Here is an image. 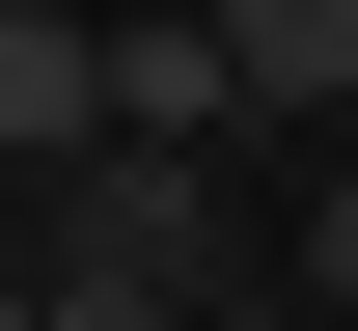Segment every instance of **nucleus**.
I'll return each instance as SVG.
<instances>
[{"mask_svg": "<svg viewBox=\"0 0 358 331\" xmlns=\"http://www.w3.org/2000/svg\"><path fill=\"white\" fill-rule=\"evenodd\" d=\"M110 139H248V55H221V0H138V28H110Z\"/></svg>", "mask_w": 358, "mask_h": 331, "instance_id": "obj_3", "label": "nucleus"}, {"mask_svg": "<svg viewBox=\"0 0 358 331\" xmlns=\"http://www.w3.org/2000/svg\"><path fill=\"white\" fill-rule=\"evenodd\" d=\"M83 276H110V304H221V193H193V139H110V166H83Z\"/></svg>", "mask_w": 358, "mask_h": 331, "instance_id": "obj_1", "label": "nucleus"}, {"mask_svg": "<svg viewBox=\"0 0 358 331\" xmlns=\"http://www.w3.org/2000/svg\"><path fill=\"white\" fill-rule=\"evenodd\" d=\"M303 276H331V304H358V166H331V193H303Z\"/></svg>", "mask_w": 358, "mask_h": 331, "instance_id": "obj_5", "label": "nucleus"}, {"mask_svg": "<svg viewBox=\"0 0 358 331\" xmlns=\"http://www.w3.org/2000/svg\"><path fill=\"white\" fill-rule=\"evenodd\" d=\"M221 55H248V111H358V0H221Z\"/></svg>", "mask_w": 358, "mask_h": 331, "instance_id": "obj_4", "label": "nucleus"}, {"mask_svg": "<svg viewBox=\"0 0 358 331\" xmlns=\"http://www.w3.org/2000/svg\"><path fill=\"white\" fill-rule=\"evenodd\" d=\"M0 166H110V28L83 0H0Z\"/></svg>", "mask_w": 358, "mask_h": 331, "instance_id": "obj_2", "label": "nucleus"}]
</instances>
